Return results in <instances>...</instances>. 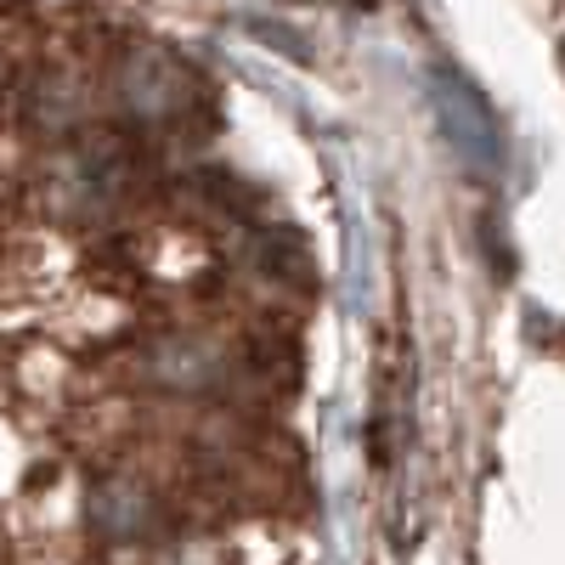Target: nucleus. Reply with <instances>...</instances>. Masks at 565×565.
I'll use <instances>...</instances> for the list:
<instances>
[{
    "mask_svg": "<svg viewBox=\"0 0 565 565\" xmlns=\"http://www.w3.org/2000/svg\"><path fill=\"white\" fill-rule=\"evenodd\" d=\"M436 103H441V119H447V136L458 141V153L481 159V164H498V125H492V114L481 108L476 90H469L463 79H447V74H441Z\"/></svg>",
    "mask_w": 565,
    "mask_h": 565,
    "instance_id": "f257e3e1",
    "label": "nucleus"
}]
</instances>
